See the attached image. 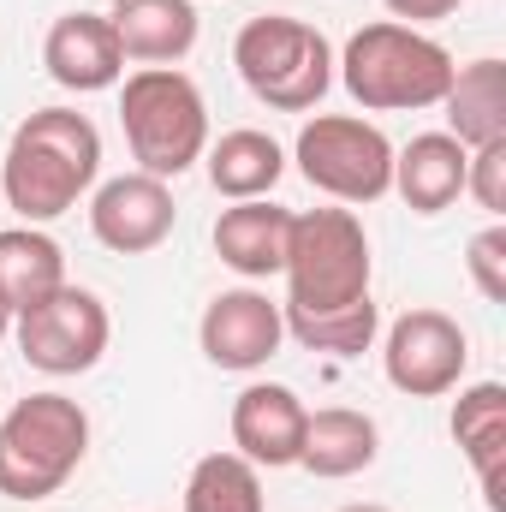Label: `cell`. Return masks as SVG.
Segmentation results:
<instances>
[{
    "label": "cell",
    "instance_id": "13",
    "mask_svg": "<svg viewBox=\"0 0 506 512\" xmlns=\"http://www.w3.org/2000/svg\"><path fill=\"white\" fill-rule=\"evenodd\" d=\"M310 405L286 382H251L233 399V453L251 459L256 471H286L298 465Z\"/></svg>",
    "mask_w": 506,
    "mask_h": 512
},
{
    "label": "cell",
    "instance_id": "9",
    "mask_svg": "<svg viewBox=\"0 0 506 512\" xmlns=\"http://www.w3.org/2000/svg\"><path fill=\"white\" fill-rule=\"evenodd\" d=\"M465 364H471V340L465 328L435 310V304H417L405 316L387 322V340H381V370L387 382L399 387L405 399H441L465 382Z\"/></svg>",
    "mask_w": 506,
    "mask_h": 512
},
{
    "label": "cell",
    "instance_id": "20",
    "mask_svg": "<svg viewBox=\"0 0 506 512\" xmlns=\"http://www.w3.org/2000/svg\"><path fill=\"white\" fill-rule=\"evenodd\" d=\"M203 161H209V185H215V197H227V203L268 197V191L280 185V173H286V149H280L268 131H256V126L221 131V137L203 149Z\"/></svg>",
    "mask_w": 506,
    "mask_h": 512
},
{
    "label": "cell",
    "instance_id": "5",
    "mask_svg": "<svg viewBox=\"0 0 506 512\" xmlns=\"http://www.w3.org/2000/svg\"><path fill=\"white\" fill-rule=\"evenodd\" d=\"M120 131L137 173L179 179L209 149V102L179 66H137L120 84Z\"/></svg>",
    "mask_w": 506,
    "mask_h": 512
},
{
    "label": "cell",
    "instance_id": "22",
    "mask_svg": "<svg viewBox=\"0 0 506 512\" xmlns=\"http://www.w3.org/2000/svg\"><path fill=\"white\" fill-rule=\"evenodd\" d=\"M185 512H268L262 471L239 453H203L185 477Z\"/></svg>",
    "mask_w": 506,
    "mask_h": 512
},
{
    "label": "cell",
    "instance_id": "3",
    "mask_svg": "<svg viewBox=\"0 0 506 512\" xmlns=\"http://www.w3.org/2000/svg\"><path fill=\"white\" fill-rule=\"evenodd\" d=\"M334 78L346 84V96L364 114H417V108H441L453 84V54L429 30L376 18L346 36Z\"/></svg>",
    "mask_w": 506,
    "mask_h": 512
},
{
    "label": "cell",
    "instance_id": "1",
    "mask_svg": "<svg viewBox=\"0 0 506 512\" xmlns=\"http://www.w3.org/2000/svg\"><path fill=\"white\" fill-rule=\"evenodd\" d=\"M280 274H286L280 316L304 352L364 358L376 346L381 310L370 298L376 256H370V233L352 209H298Z\"/></svg>",
    "mask_w": 506,
    "mask_h": 512
},
{
    "label": "cell",
    "instance_id": "21",
    "mask_svg": "<svg viewBox=\"0 0 506 512\" xmlns=\"http://www.w3.org/2000/svg\"><path fill=\"white\" fill-rule=\"evenodd\" d=\"M54 286H66V256L42 227H0V298L6 310L42 304Z\"/></svg>",
    "mask_w": 506,
    "mask_h": 512
},
{
    "label": "cell",
    "instance_id": "24",
    "mask_svg": "<svg viewBox=\"0 0 506 512\" xmlns=\"http://www.w3.org/2000/svg\"><path fill=\"white\" fill-rule=\"evenodd\" d=\"M465 197H477V209L495 215V221L506 215V137L471 149V161H465Z\"/></svg>",
    "mask_w": 506,
    "mask_h": 512
},
{
    "label": "cell",
    "instance_id": "11",
    "mask_svg": "<svg viewBox=\"0 0 506 512\" xmlns=\"http://www.w3.org/2000/svg\"><path fill=\"white\" fill-rule=\"evenodd\" d=\"M179 209H173V191L167 179L155 173H120V179H102L96 197H90V233L96 245L114 256H149L167 245Z\"/></svg>",
    "mask_w": 506,
    "mask_h": 512
},
{
    "label": "cell",
    "instance_id": "6",
    "mask_svg": "<svg viewBox=\"0 0 506 512\" xmlns=\"http://www.w3.org/2000/svg\"><path fill=\"white\" fill-rule=\"evenodd\" d=\"M233 66L262 108L274 114H310L334 90V48L316 24L262 12L233 36Z\"/></svg>",
    "mask_w": 506,
    "mask_h": 512
},
{
    "label": "cell",
    "instance_id": "14",
    "mask_svg": "<svg viewBox=\"0 0 506 512\" xmlns=\"http://www.w3.org/2000/svg\"><path fill=\"white\" fill-rule=\"evenodd\" d=\"M465 161L471 149L447 131H417L405 149H393V191L411 215H447L465 197Z\"/></svg>",
    "mask_w": 506,
    "mask_h": 512
},
{
    "label": "cell",
    "instance_id": "28",
    "mask_svg": "<svg viewBox=\"0 0 506 512\" xmlns=\"http://www.w3.org/2000/svg\"><path fill=\"white\" fill-rule=\"evenodd\" d=\"M0 209H6V203H0Z\"/></svg>",
    "mask_w": 506,
    "mask_h": 512
},
{
    "label": "cell",
    "instance_id": "25",
    "mask_svg": "<svg viewBox=\"0 0 506 512\" xmlns=\"http://www.w3.org/2000/svg\"><path fill=\"white\" fill-rule=\"evenodd\" d=\"M387 12H393V24H411V30H423V24H441V18H453L465 0H381Z\"/></svg>",
    "mask_w": 506,
    "mask_h": 512
},
{
    "label": "cell",
    "instance_id": "12",
    "mask_svg": "<svg viewBox=\"0 0 506 512\" xmlns=\"http://www.w3.org/2000/svg\"><path fill=\"white\" fill-rule=\"evenodd\" d=\"M42 66L60 90L72 96H96V90H114L126 78V54L114 42V24L108 12H60L42 36Z\"/></svg>",
    "mask_w": 506,
    "mask_h": 512
},
{
    "label": "cell",
    "instance_id": "18",
    "mask_svg": "<svg viewBox=\"0 0 506 512\" xmlns=\"http://www.w3.org/2000/svg\"><path fill=\"white\" fill-rule=\"evenodd\" d=\"M453 441L465 453V465L477 471L489 507L501 512V465H506V387L501 382H477L453 399Z\"/></svg>",
    "mask_w": 506,
    "mask_h": 512
},
{
    "label": "cell",
    "instance_id": "19",
    "mask_svg": "<svg viewBox=\"0 0 506 512\" xmlns=\"http://www.w3.org/2000/svg\"><path fill=\"white\" fill-rule=\"evenodd\" d=\"M441 114H447V137H459L465 149L501 143L506 137V66L495 54H483L471 66H453Z\"/></svg>",
    "mask_w": 506,
    "mask_h": 512
},
{
    "label": "cell",
    "instance_id": "2",
    "mask_svg": "<svg viewBox=\"0 0 506 512\" xmlns=\"http://www.w3.org/2000/svg\"><path fill=\"white\" fill-rule=\"evenodd\" d=\"M102 179V131L78 108H36L24 114L6 161H0V203L12 215H24V227L60 221L66 209H78V197H90Z\"/></svg>",
    "mask_w": 506,
    "mask_h": 512
},
{
    "label": "cell",
    "instance_id": "15",
    "mask_svg": "<svg viewBox=\"0 0 506 512\" xmlns=\"http://www.w3.org/2000/svg\"><path fill=\"white\" fill-rule=\"evenodd\" d=\"M286 245H292V209H280L274 197L233 203L215 221V256L239 280H274L286 268Z\"/></svg>",
    "mask_w": 506,
    "mask_h": 512
},
{
    "label": "cell",
    "instance_id": "4",
    "mask_svg": "<svg viewBox=\"0 0 506 512\" xmlns=\"http://www.w3.org/2000/svg\"><path fill=\"white\" fill-rule=\"evenodd\" d=\"M90 459V411L66 393H24L0 417V495L48 501Z\"/></svg>",
    "mask_w": 506,
    "mask_h": 512
},
{
    "label": "cell",
    "instance_id": "10",
    "mask_svg": "<svg viewBox=\"0 0 506 512\" xmlns=\"http://www.w3.org/2000/svg\"><path fill=\"white\" fill-rule=\"evenodd\" d=\"M286 340V316L268 292L256 286H233V292H215L203 322H197V346L215 370H233V376H251L262 370Z\"/></svg>",
    "mask_w": 506,
    "mask_h": 512
},
{
    "label": "cell",
    "instance_id": "23",
    "mask_svg": "<svg viewBox=\"0 0 506 512\" xmlns=\"http://www.w3.org/2000/svg\"><path fill=\"white\" fill-rule=\"evenodd\" d=\"M465 274H471V286H477L489 304H506V227L501 221H489V227L465 245Z\"/></svg>",
    "mask_w": 506,
    "mask_h": 512
},
{
    "label": "cell",
    "instance_id": "17",
    "mask_svg": "<svg viewBox=\"0 0 506 512\" xmlns=\"http://www.w3.org/2000/svg\"><path fill=\"white\" fill-rule=\"evenodd\" d=\"M120 54L137 66H179L197 48V6L191 0H114L108 12Z\"/></svg>",
    "mask_w": 506,
    "mask_h": 512
},
{
    "label": "cell",
    "instance_id": "8",
    "mask_svg": "<svg viewBox=\"0 0 506 512\" xmlns=\"http://www.w3.org/2000/svg\"><path fill=\"white\" fill-rule=\"evenodd\" d=\"M12 340H18L30 370H42V376H84V370L102 364V352L114 340V322H108V304L90 286L66 280L42 304L12 316Z\"/></svg>",
    "mask_w": 506,
    "mask_h": 512
},
{
    "label": "cell",
    "instance_id": "7",
    "mask_svg": "<svg viewBox=\"0 0 506 512\" xmlns=\"http://www.w3.org/2000/svg\"><path fill=\"white\" fill-rule=\"evenodd\" d=\"M292 161H298L310 191H322L346 209H364V203L393 191V143L381 126L358 120V114L304 120L298 143H292Z\"/></svg>",
    "mask_w": 506,
    "mask_h": 512
},
{
    "label": "cell",
    "instance_id": "26",
    "mask_svg": "<svg viewBox=\"0 0 506 512\" xmlns=\"http://www.w3.org/2000/svg\"><path fill=\"white\" fill-rule=\"evenodd\" d=\"M12 334V310H6V298H0V340Z\"/></svg>",
    "mask_w": 506,
    "mask_h": 512
},
{
    "label": "cell",
    "instance_id": "16",
    "mask_svg": "<svg viewBox=\"0 0 506 512\" xmlns=\"http://www.w3.org/2000/svg\"><path fill=\"white\" fill-rule=\"evenodd\" d=\"M381 453V429L370 411L358 405H322L310 411L304 423V447H298V465L322 483H346L358 471H370Z\"/></svg>",
    "mask_w": 506,
    "mask_h": 512
},
{
    "label": "cell",
    "instance_id": "27",
    "mask_svg": "<svg viewBox=\"0 0 506 512\" xmlns=\"http://www.w3.org/2000/svg\"><path fill=\"white\" fill-rule=\"evenodd\" d=\"M340 512H387V507H370V501H364V507H340Z\"/></svg>",
    "mask_w": 506,
    "mask_h": 512
}]
</instances>
